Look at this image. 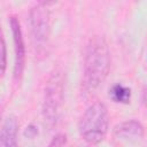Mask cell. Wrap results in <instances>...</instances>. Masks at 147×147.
Returning <instances> with one entry per match:
<instances>
[{
	"label": "cell",
	"instance_id": "obj_4",
	"mask_svg": "<svg viewBox=\"0 0 147 147\" xmlns=\"http://www.w3.org/2000/svg\"><path fill=\"white\" fill-rule=\"evenodd\" d=\"M30 28L36 54L44 55L49 34V14L42 3L32 8L30 13Z\"/></svg>",
	"mask_w": 147,
	"mask_h": 147
},
{
	"label": "cell",
	"instance_id": "obj_9",
	"mask_svg": "<svg viewBox=\"0 0 147 147\" xmlns=\"http://www.w3.org/2000/svg\"><path fill=\"white\" fill-rule=\"evenodd\" d=\"M67 145V137L64 134H57L53 138L48 147H65Z\"/></svg>",
	"mask_w": 147,
	"mask_h": 147
},
{
	"label": "cell",
	"instance_id": "obj_5",
	"mask_svg": "<svg viewBox=\"0 0 147 147\" xmlns=\"http://www.w3.org/2000/svg\"><path fill=\"white\" fill-rule=\"evenodd\" d=\"M10 26L14 36L15 42V68H14V82L18 83L21 80L23 69H24V61H25V51H24V42L22 37V31L20 23L15 16L10 18Z\"/></svg>",
	"mask_w": 147,
	"mask_h": 147
},
{
	"label": "cell",
	"instance_id": "obj_10",
	"mask_svg": "<svg viewBox=\"0 0 147 147\" xmlns=\"http://www.w3.org/2000/svg\"><path fill=\"white\" fill-rule=\"evenodd\" d=\"M1 74L3 75L5 70H6V45H5V40L3 38H1Z\"/></svg>",
	"mask_w": 147,
	"mask_h": 147
},
{
	"label": "cell",
	"instance_id": "obj_7",
	"mask_svg": "<svg viewBox=\"0 0 147 147\" xmlns=\"http://www.w3.org/2000/svg\"><path fill=\"white\" fill-rule=\"evenodd\" d=\"M115 134L118 137H125V138H140L144 134V127L142 125L137 121H127L124 123L118 124L115 130Z\"/></svg>",
	"mask_w": 147,
	"mask_h": 147
},
{
	"label": "cell",
	"instance_id": "obj_2",
	"mask_svg": "<svg viewBox=\"0 0 147 147\" xmlns=\"http://www.w3.org/2000/svg\"><path fill=\"white\" fill-rule=\"evenodd\" d=\"M108 130V111L103 103L95 102L87 108L79 122L82 137L91 144L100 142Z\"/></svg>",
	"mask_w": 147,
	"mask_h": 147
},
{
	"label": "cell",
	"instance_id": "obj_3",
	"mask_svg": "<svg viewBox=\"0 0 147 147\" xmlns=\"http://www.w3.org/2000/svg\"><path fill=\"white\" fill-rule=\"evenodd\" d=\"M63 76L61 72H54L45 88V99H44V116L45 121L49 125L56 124L60 109L63 100Z\"/></svg>",
	"mask_w": 147,
	"mask_h": 147
},
{
	"label": "cell",
	"instance_id": "obj_8",
	"mask_svg": "<svg viewBox=\"0 0 147 147\" xmlns=\"http://www.w3.org/2000/svg\"><path fill=\"white\" fill-rule=\"evenodd\" d=\"M110 96L114 101L116 102H122V103H127L131 99V90L129 87H125L123 85H114L110 88Z\"/></svg>",
	"mask_w": 147,
	"mask_h": 147
},
{
	"label": "cell",
	"instance_id": "obj_1",
	"mask_svg": "<svg viewBox=\"0 0 147 147\" xmlns=\"http://www.w3.org/2000/svg\"><path fill=\"white\" fill-rule=\"evenodd\" d=\"M109 51L101 37H93L85 52L84 85L87 90L96 88L107 77L109 71Z\"/></svg>",
	"mask_w": 147,
	"mask_h": 147
},
{
	"label": "cell",
	"instance_id": "obj_11",
	"mask_svg": "<svg viewBox=\"0 0 147 147\" xmlns=\"http://www.w3.org/2000/svg\"><path fill=\"white\" fill-rule=\"evenodd\" d=\"M25 136H28L29 138H33L37 133H38V130L33 126V125H29L28 127H26V130H25Z\"/></svg>",
	"mask_w": 147,
	"mask_h": 147
},
{
	"label": "cell",
	"instance_id": "obj_6",
	"mask_svg": "<svg viewBox=\"0 0 147 147\" xmlns=\"http://www.w3.org/2000/svg\"><path fill=\"white\" fill-rule=\"evenodd\" d=\"M17 122L13 117L5 119L0 132V147H17Z\"/></svg>",
	"mask_w": 147,
	"mask_h": 147
}]
</instances>
